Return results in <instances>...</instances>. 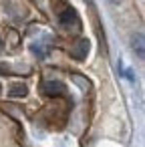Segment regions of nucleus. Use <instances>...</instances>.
I'll use <instances>...</instances> for the list:
<instances>
[{"label": "nucleus", "mask_w": 145, "mask_h": 147, "mask_svg": "<svg viewBox=\"0 0 145 147\" xmlns=\"http://www.w3.org/2000/svg\"><path fill=\"white\" fill-rule=\"evenodd\" d=\"M59 22L65 26V28H71V26H79V16H77V10L75 8H71V6H67L65 10H61V14H59Z\"/></svg>", "instance_id": "nucleus-2"}, {"label": "nucleus", "mask_w": 145, "mask_h": 147, "mask_svg": "<svg viewBox=\"0 0 145 147\" xmlns=\"http://www.w3.org/2000/svg\"><path fill=\"white\" fill-rule=\"evenodd\" d=\"M26 87L24 85H12L10 87V97H26Z\"/></svg>", "instance_id": "nucleus-5"}, {"label": "nucleus", "mask_w": 145, "mask_h": 147, "mask_svg": "<svg viewBox=\"0 0 145 147\" xmlns=\"http://www.w3.org/2000/svg\"><path fill=\"white\" fill-rule=\"evenodd\" d=\"M0 49H2V40H0Z\"/></svg>", "instance_id": "nucleus-7"}, {"label": "nucleus", "mask_w": 145, "mask_h": 147, "mask_svg": "<svg viewBox=\"0 0 145 147\" xmlns=\"http://www.w3.org/2000/svg\"><path fill=\"white\" fill-rule=\"evenodd\" d=\"M89 47H91V45H89V40H85V38H83V40H79V42L71 49V57H73V59H77V61L87 59V55H89Z\"/></svg>", "instance_id": "nucleus-3"}, {"label": "nucleus", "mask_w": 145, "mask_h": 147, "mask_svg": "<svg viewBox=\"0 0 145 147\" xmlns=\"http://www.w3.org/2000/svg\"><path fill=\"white\" fill-rule=\"evenodd\" d=\"M131 45H133V51L137 53V57L143 59V57H145V42H143V34H141V32H137V34L133 36V42H131Z\"/></svg>", "instance_id": "nucleus-4"}, {"label": "nucleus", "mask_w": 145, "mask_h": 147, "mask_svg": "<svg viewBox=\"0 0 145 147\" xmlns=\"http://www.w3.org/2000/svg\"><path fill=\"white\" fill-rule=\"evenodd\" d=\"M42 93L47 97H63V95H67V87L61 81H45L42 83Z\"/></svg>", "instance_id": "nucleus-1"}, {"label": "nucleus", "mask_w": 145, "mask_h": 147, "mask_svg": "<svg viewBox=\"0 0 145 147\" xmlns=\"http://www.w3.org/2000/svg\"><path fill=\"white\" fill-rule=\"evenodd\" d=\"M87 2H91V0H87Z\"/></svg>", "instance_id": "nucleus-8"}, {"label": "nucleus", "mask_w": 145, "mask_h": 147, "mask_svg": "<svg viewBox=\"0 0 145 147\" xmlns=\"http://www.w3.org/2000/svg\"><path fill=\"white\" fill-rule=\"evenodd\" d=\"M109 2H111V4H119V2H121V0H109Z\"/></svg>", "instance_id": "nucleus-6"}]
</instances>
